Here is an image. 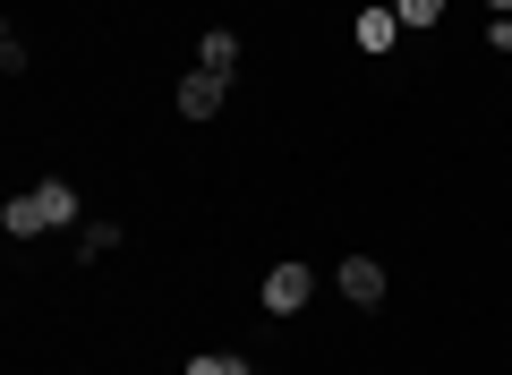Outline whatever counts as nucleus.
<instances>
[{"instance_id":"f257e3e1","label":"nucleus","mask_w":512,"mask_h":375,"mask_svg":"<svg viewBox=\"0 0 512 375\" xmlns=\"http://www.w3.org/2000/svg\"><path fill=\"white\" fill-rule=\"evenodd\" d=\"M60 222H77V188L69 179H43V188H26V197L0 205V231L9 239H43V231H60Z\"/></svg>"},{"instance_id":"f03ea898","label":"nucleus","mask_w":512,"mask_h":375,"mask_svg":"<svg viewBox=\"0 0 512 375\" xmlns=\"http://www.w3.org/2000/svg\"><path fill=\"white\" fill-rule=\"evenodd\" d=\"M308 299H316V273L308 265H274V273H265V316H299Z\"/></svg>"},{"instance_id":"7ed1b4c3","label":"nucleus","mask_w":512,"mask_h":375,"mask_svg":"<svg viewBox=\"0 0 512 375\" xmlns=\"http://www.w3.org/2000/svg\"><path fill=\"white\" fill-rule=\"evenodd\" d=\"M333 282H342L350 307H376V299H384V265H376V256H342V273H333Z\"/></svg>"},{"instance_id":"20e7f679","label":"nucleus","mask_w":512,"mask_h":375,"mask_svg":"<svg viewBox=\"0 0 512 375\" xmlns=\"http://www.w3.org/2000/svg\"><path fill=\"white\" fill-rule=\"evenodd\" d=\"M222 94H231V77H214V69L180 77V111H188V120H214V111H222Z\"/></svg>"},{"instance_id":"39448f33","label":"nucleus","mask_w":512,"mask_h":375,"mask_svg":"<svg viewBox=\"0 0 512 375\" xmlns=\"http://www.w3.org/2000/svg\"><path fill=\"white\" fill-rule=\"evenodd\" d=\"M197 69H214V77L239 69V35H231V26H205V35H197Z\"/></svg>"},{"instance_id":"423d86ee","label":"nucleus","mask_w":512,"mask_h":375,"mask_svg":"<svg viewBox=\"0 0 512 375\" xmlns=\"http://www.w3.org/2000/svg\"><path fill=\"white\" fill-rule=\"evenodd\" d=\"M393 35H402L393 9H359V52H393Z\"/></svg>"},{"instance_id":"0eeeda50","label":"nucleus","mask_w":512,"mask_h":375,"mask_svg":"<svg viewBox=\"0 0 512 375\" xmlns=\"http://www.w3.org/2000/svg\"><path fill=\"white\" fill-rule=\"evenodd\" d=\"M393 18H402V26H436L444 0H393Z\"/></svg>"},{"instance_id":"6e6552de","label":"nucleus","mask_w":512,"mask_h":375,"mask_svg":"<svg viewBox=\"0 0 512 375\" xmlns=\"http://www.w3.org/2000/svg\"><path fill=\"white\" fill-rule=\"evenodd\" d=\"M77 248H86V256H111V248H120V222H86V239H77Z\"/></svg>"},{"instance_id":"1a4fd4ad","label":"nucleus","mask_w":512,"mask_h":375,"mask_svg":"<svg viewBox=\"0 0 512 375\" xmlns=\"http://www.w3.org/2000/svg\"><path fill=\"white\" fill-rule=\"evenodd\" d=\"M188 375H248L239 358H188Z\"/></svg>"},{"instance_id":"9d476101","label":"nucleus","mask_w":512,"mask_h":375,"mask_svg":"<svg viewBox=\"0 0 512 375\" xmlns=\"http://www.w3.org/2000/svg\"><path fill=\"white\" fill-rule=\"evenodd\" d=\"M487 9H495V18H512V0H487Z\"/></svg>"}]
</instances>
